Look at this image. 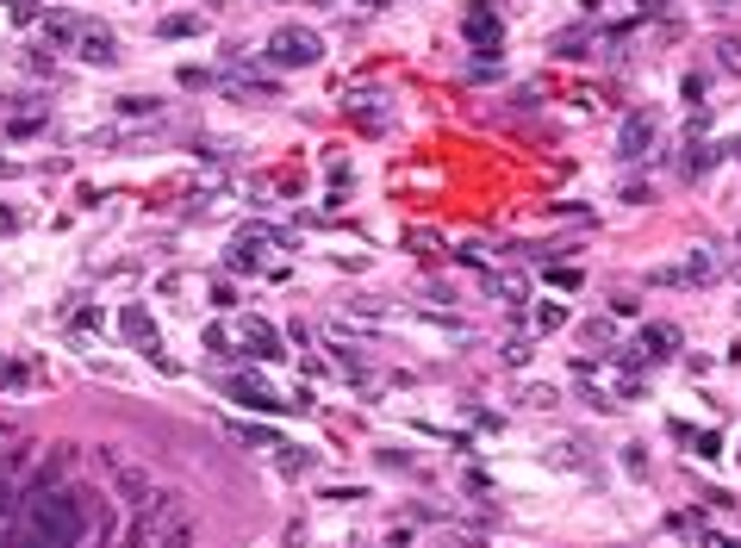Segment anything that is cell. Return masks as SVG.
<instances>
[{"mask_svg": "<svg viewBox=\"0 0 741 548\" xmlns=\"http://www.w3.org/2000/svg\"><path fill=\"white\" fill-rule=\"evenodd\" d=\"M125 543L137 548H194V511H187V499L181 492H168V486H156L143 505H131V536Z\"/></svg>", "mask_w": 741, "mask_h": 548, "instance_id": "1", "label": "cell"}, {"mask_svg": "<svg viewBox=\"0 0 741 548\" xmlns=\"http://www.w3.org/2000/svg\"><path fill=\"white\" fill-rule=\"evenodd\" d=\"M262 63H274V69H312V63H324V38L312 25H280L268 38V56Z\"/></svg>", "mask_w": 741, "mask_h": 548, "instance_id": "2", "label": "cell"}, {"mask_svg": "<svg viewBox=\"0 0 741 548\" xmlns=\"http://www.w3.org/2000/svg\"><path fill=\"white\" fill-rule=\"evenodd\" d=\"M343 113H349V125H362L368 137H380L392 125V94H386V88H349V94H343Z\"/></svg>", "mask_w": 741, "mask_h": 548, "instance_id": "3", "label": "cell"}, {"mask_svg": "<svg viewBox=\"0 0 741 548\" xmlns=\"http://www.w3.org/2000/svg\"><path fill=\"white\" fill-rule=\"evenodd\" d=\"M219 387H225L237 406H249V411H293V399H280V393H274L262 374H225Z\"/></svg>", "mask_w": 741, "mask_h": 548, "instance_id": "4", "label": "cell"}, {"mask_svg": "<svg viewBox=\"0 0 741 548\" xmlns=\"http://www.w3.org/2000/svg\"><path fill=\"white\" fill-rule=\"evenodd\" d=\"M461 38H468L480 56H493L498 44H504V19H498V6H487V0H480V6H468V19H461Z\"/></svg>", "mask_w": 741, "mask_h": 548, "instance_id": "5", "label": "cell"}, {"mask_svg": "<svg viewBox=\"0 0 741 548\" xmlns=\"http://www.w3.org/2000/svg\"><path fill=\"white\" fill-rule=\"evenodd\" d=\"M231 324H237L231 337H237V349H244V355H255V362H274V355H280V337H274V324H268V318L244 312V318H231Z\"/></svg>", "mask_w": 741, "mask_h": 548, "instance_id": "6", "label": "cell"}, {"mask_svg": "<svg viewBox=\"0 0 741 548\" xmlns=\"http://www.w3.org/2000/svg\"><path fill=\"white\" fill-rule=\"evenodd\" d=\"M654 137H660V125H654V113H629L617 132V156L623 162H642L648 150H654Z\"/></svg>", "mask_w": 741, "mask_h": 548, "instance_id": "7", "label": "cell"}, {"mask_svg": "<svg viewBox=\"0 0 741 548\" xmlns=\"http://www.w3.org/2000/svg\"><path fill=\"white\" fill-rule=\"evenodd\" d=\"M119 330H125V343H131V349H156V343H162V324H156V312H150V305H137V299L119 312Z\"/></svg>", "mask_w": 741, "mask_h": 548, "instance_id": "8", "label": "cell"}, {"mask_svg": "<svg viewBox=\"0 0 741 548\" xmlns=\"http://www.w3.org/2000/svg\"><path fill=\"white\" fill-rule=\"evenodd\" d=\"M673 530H679L692 548H741L729 530H717V524H704V518H692V511H673Z\"/></svg>", "mask_w": 741, "mask_h": 548, "instance_id": "9", "label": "cell"}, {"mask_svg": "<svg viewBox=\"0 0 741 548\" xmlns=\"http://www.w3.org/2000/svg\"><path fill=\"white\" fill-rule=\"evenodd\" d=\"M82 25H88V19H75V13H63V6H56V13H38V31H44L50 50H75Z\"/></svg>", "mask_w": 741, "mask_h": 548, "instance_id": "10", "label": "cell"}, {"mask_svg": "<svg viewBox=\"0 0 741 548\" xmlns=\"http://www.w3.org/2000/svg\"><path fill=\"white\" fill-rule=\"evenodd\" d=\"M75 50H82L88 63H119V38H113L107 25H94V19L82 25V38H75Z\"/></svg>", "mask_w": 741, "mask_h": 548, "instance_id": "11", "label": "cell"}, {"mask_svg": "<svg viewBox=\"0 0 741 548\" xmlns=\"http://www.w3.org/2000/svg\"><path fill=\"white\" fill-rule=\"evenodd\" d=\"M635 355H642V362H667V355H679V330H673V324H642Z\"/></svg>", "mask_w": 741, "mask_h": 548, "instance_id": "12", "label": "cell"}, {"mask_svg": "<svg viewBox=\"0 0 741 548\" xmlns=\"http://www.w3.org/2000/svg\"><path fill=\"white\" fill-rule=\"evenodd\" d=\"M592 44H599V25H567L548 38V56H586Z\"/></svg>", "mask_w": 741, "mask_h": 548, "instance_id": "13", "label": "cell"}, {"mask_svg": "<svg viewBox=\"0 0 741 548\" xmlns=\"http://www.w3.org/2000/svg\"><path fill=\"white\" fill-rule=\"evenodd\" d=\"M225 430H231V442H244V449H268V455L280 449V430H268V424H244V417H237V424H225Z\"/></svg>", "mask_w": 741, "mask_h": 548, "instance_id": "14", "label": "cell"}, {"mask_svg": "<svg viewBox=\"0 0 741 548\" xmlns=\"http://www.w3.org/2000/svg\"><path fill=\"white\" fill-rule=\"evenodd\" d=\"M555 330H567V305L561 299H542L530 312V337H555Z\"/></svg>", "mask_w": 741, "mask_h": 548, "instance_id": "15", "label": "cell"}, {"mask_svg": "<svg viewBox=\"0 0 741 548\" xmlns=\"http://www.w3.org/2000/svg\"><path fill=\"white\" fill-rule=\"evenodd\" d=\"M274 461H280V474H287V480L318 474V449H293V442H280V449H274Z\"/></svg>", "mask_w": 741, "mask_h": 548, "instance_id": "16", "label": "cell"}, {"mask_svg": "<svg viewBox=\"0 0 741 548\" xmlns=\"http://www.w3.org/2000/svg\"><path fill=\"white\" fill-rule=\"evenodd\" d=\"M711 280H717V256L711 250H692L685 269H679V287H711Z\"/></svg>", "mask_w": 741, "mask_h": 548, "instance_id": "17", "label": "cell"}, {"mask_svg": "<svg viewBox=\"0 0 741 548\" xmlns=\"http://www.w3.org/2000/svg\"><path fill=\"white\" fill-rule=\"evenodd\" d=\"M542 461H548V467H586L592 455H586V442L561 436V442H548V449H542Z\"/></svg>", "mask_w": 741, "mask_h": 548, "instance_id": "18", "label": "cell"}, {"mask_svg": "<svg viewBox=\"0 0 741 548\" xmlns=\"http://www.w3.org/2000/svg\"><path fill=\"white\" fill-rule=\"evenodd\" d=\"M113 113H119V119H162V113H168V100H156V94H125Z\"/></svg>", "mask_w": 741, "mask_h": 548, "instance_id": "19", "label": "cell"}, {"mask_svg": "<svg viewBox=\"0 0 741 548\" xmlns=\"http://www.w3.org/2000/svg\"><path fill=\"white\" fill-rule=\"evenodd\" d=\"M343 305H349V318H392V312H399V305L380 299V293H349Z\"/></svg>", "mask_w": 741, "mask_h": 548, "instance_id": "20", "label": "cell"}, {"mask_svg": "<svg viewBox=\"0 0 741 548\" xmlns=\"http://www.w3.org/2000/svg\"><path fill=\"white\" fill-rule=\"evenodd\" d=\"M113 486H119L125 499H131V505H143V499H150V492H156V486H150V474H143V467H119V474H113Z\"/></svg>", "mask_w": 741, "mask_h": 548, "instance_id": "21", "label": "cell"}, {"mask_svg": "<svg viewBox=\"0 0 741 548\" xmlns=\"http://www.w3.org/2000/svg\"><path fill=\"white\" fill-rule=\"evenodd\" d=\"M717 162H723V150L704 143V137H692V150H685V175H711Z\"/></svg>", "mask_w": 741, "mask_h": 548, "instance_id": "22", "label": "cell"}, {"mask_svg": "<svg viewBox=\"0 0 741 548\" xmlns=\"http://www.w3.org/2000/svg\"><path fill=\"white\" fill-rule=\"evenodd\" d=\"M580 343H586V349H617V324H611V318H586V324H580Z\"/></svg>", "mask_w": 741, "mask_h": 548, "instance_id": "23", "label": "cell"}, {"mask_svg": "<svg viewBox=\"0 0 741 548\" xmlns=\"http://www.w3.org/2000/svg\"><path fill=\"white\" fill-rule=\"evenodd\" d=\"M0 113H6V119H25V113H44V94H19V88H0Z\"/></svg>", "mask_w": 741, "mask_h": 548, "instance_id": "24", "label": "cell"}, {"mask_svg": "<svg viewBox=\"0 0 741 548\" xmlns=\"http://www.w3.org/2000/svg\"><path fill=\"white\" fill-rule=\"evenodd\" d=\"M0 393H19V399H25V393H38V381H31L13 355H0Z\"/></svg>", "mask_w": 741, "mask_h": 548, "instance_id": "25", "label": "cell"}, {"mask_svg": "<svg viewBox=\"0 0 741 548\" xmlns=\"http://www.w3.org/2000/svg\"><path fill=\"white\" fill-rule=\"evenodd\" d=\"M19 69H25L31 81H50V75H56V50H19Z\"/></svg>", "mask_w": 741, "mask_h": 548, "instance_id": "26", "label": "cell"}, {"mask_svg": "<svg viewBox=\"0 0 741 548\" xmlns=\"http://www.w3.org/2000/svg\"><path fill=\"white\" fill-rule=\"evenodd\" d=\"M50 132V119H44V113H25V119H6V137H13V143H31V137H44Z\"/></svg>", "mask_w": 741, "mask_h": 548, "instance_id": "27", "label": "cell"}, {"mask_svg": "<svg viewBox=\"0 0 741 548\" xmlns=\"http://www.w3.org/2000/svg\"><path fill=\"white\" fill-rule=\"evenodd\" d=\"M156 31H162V38H194V31H206V19H200V13H168Z\"/></svg>", "mask_w": 741, "mask_h": 548, "instance_id": "28", "label": "cell"}, {"mask_svg": "<svg viewBox=\"0 0 741 548\" xmlns=\"http://www.w3.org/2000/svg\"><path fill=\"white\" fill-rule=\"evenodd\" d=\"M13 524H19V486H13V480H0V543L13 536Z\"/></svg>", "mask_w": 741, "mask_h": 548, "instance_id": "29", "label": "cell"}, {"mask_svg": "<svg viewBox=\"0 0 741 548\" xmlns=\"http://www.w3.org/2000/svg\"><path fill=\"white\" fill-rule=\"evenodd\" d=\"M200 343H206L212 355H237V337H231L225 324H200Z\"/></svg>", "mask_w": 741, "mask_h": 548, "instance_id": "30", "label": "cell"}, {"mask_svg": "<svg viewBox=\"0 0 741 548\" xmlns=\"http://www.w3.org/2000/svg\"><path fill=\"white\" fill-rule=\"evenodd\" d=\"M542 280H548L555 293H573V287L586 280V269H573V262H555V269H542Z\"/></svg>", "mask_w": 741, "mask_h": 548, "instance_id": "31", "label": "cell"}, {"mask_svg": "<svg viewBox=\"0 0 741 548\" xmlns=\"http://www.w3.org/2000/svg\"><path fill=\"white\" fill-rule=\"evenodd\" d=\"M711 50H717V63H723L729 75H741V31H723V38H717Z\"/></svg>", "mask_w": 741, "mask_h": 548, "instance_id": "32", "label": "cell"}, {"mask_svg": "<svg viewBox=\"0 0 741 548\" xmlns=\"http://www.w3.org/2000/svg\"><path fill=\"white\" fill-rule=\"evenodd\" d=\"M181 75V88L187 94H200V88H219V69H200V63H187V69H175Z\"/></svg>", "mask_w": 741, "mask_h": 548, "instance_id": "33", "label": "cell"}, {"mask_svg": "<svg viewBox=\"0 0 741 548\" xmlns=\"http://www.w3.org/2000/svg\"><path fill=\"white\" fill-rule=\"evenodd\" d=\"M324 162H331V187H337V193H349V187H356V168H349V162H343L337 150H331Z\"/></svg>", "mask_w": 741, "mask_h": 548, "instance_id": "34", "label": "cell"}, {"mask_svg": "<svg viewBox=\"0 0 741 548\" xmlns=\"http://www.w3.org/2000/svg\"><path fill=\"white\" fill-rule=\"evenodd\" d=\"M374 461H380L386 474H411V467H418V455H405V449H380Z\"/></svg>", "mask_w": 741, "mask_h": 548, "instance_id": "35", "label": "cell"}, {"mask_svg": "<svg viewBox=\"0 0 741 548\" xmlns=\"http://www.w3.org/2000/svg\"><path fill=\"white\" fill-rule=\"evenodd\" d=\"M449 256H455V262H468V269H493V256H487L480 244H455Z\"/></svg>", "mask_w": 741, "mask_h": 548, "instance_id": "36", "label": "cell"}, {"mask_svg": "<svg viewBox=\"0 0 741 548\" xmlns=\"http://www.w3.org/2000/svg\"><path fill=\"white\" fill-rule=\"evenodd\" d=\"M143 362H150V368H156V374H168V381H175V374H181V362H175V355H168V349H162V343H156V349H143Z\"/></svg>", "mask_w": 741, "mask_h": 548, "instance_id": "37", "label": "cell"}, {"mask_svg": "<svg viewBox=\"0 0 741 548\" xmlns=\"http://www.w3.org/2000/svg\"><path fill=\"white\" fill-rule=\"evenodd\" d=\"M523 406H536V411H555V406H561V393H555V387H523Z\"/></svg>", "mask_w": 741, "mask_h": 548, "instance_id": "38", "label": "cell"}, {"mask_svg": "<svg viewBox=\"0 0 741 548\" xmlns=\"http://www.w3.org/2000/svg\"><path fill=\"white\" fill-rule=\"evenodd\" d=\"M580 399H586L592 411H617V399H611L605 387H592V381H580Z\"/></svg>", "mask_w": 741, "mask_h": 548, "instance_id": "39", "label": "cell"}, {"mask_svg": "<svg viewBox=\"0 0 741 548\" xmlns=\"http://www.w3.org/2000/svg\"><path fill=\"white\" fill-rule=\"evenodd\" d=\"M504 75V63H493V56H474V69H468V81H498Z\"/></svg>", "mask_w": 741, "mask_h": 548, "instance_id": "40", "label": "cell"}, {"mask_svg": "<svg viewBox=\"0 0 741 548\" xmlns=\"http://www.w3.org/2000/svg\"><path fill=\"white\" fill-rule=\"evenodd\" d=\"M100 324H107V318H100V312H94V305H82V312H75V337H94V330H100Z\"/></svg>", "mask_w": 741, "mask_h": 548, "instance_id": "41", "label": "cell"}, {"mask_svg": "<svg viewBox=\"0 0 741 548\" xmlns=\"http://www.w3.org/2000/svg\"><path fill=\"white\" fill-rule=\"evenodd\" d=\"M461 486H468L474 499H487V492H493V480H487V467H468V474H461Z\"/></svg>", "mask_w": 741, "mask_h": 548, "instance_id": "42", "label": "cell"}, {"mask_svg": "<svg viewBox=\"0 0 741 548\" xmlns=\"http://www.w3.org/2000/svg\"><path fill=\"white\" fill-rule=\"evenodd\" d=\"M299 374H312V381H331V368H324L312 349H299Z\"/></svg>", "mask_w": 741, "mask_h": 548, "instance_id": "43", "label": "cell"}, {"mask_svg": "<svg viewBox=\"0 0 741 548\" xmlns=\"http://www.w3.org/2000/svg\"><path fill=\"white\" fill-rule=\"evenodd\" d=\"M623 467H629L635 480H648V474H642V467H648V455H642V442H629V449H623Z\"/></svg>", "mask_w": 741, "mask_h": 548, "instance_id": "44", "label": "cell"}, {"mask_svg": "<svg viewBox=\"0 0 741 548\" xmlns=\"http://www.w3.org/2000/svg\"><path fill=\"white\" fill-rule=\"evenodd\" d=\"M25 231V218H19V206H0V237H19Z\"/></svg>", "mask_w": 741, "mask_h": 548, "instance_id": "45", "label": "cell"}, {"mask_svg": "<svg viewBox=\"0 0 741 548\" xmlns=\"http://www.w3.org/2000/svg\"><path fill=\"white\" fill-rule=\"evenodd\" d=\"M704 94H711V81H704V75H685V100L704 107Z\"/></svg>", "mask_w": 741, "mask_h": 548, "instance_id": "46", "label": "cell"}, {"mask_svg": "<svg viewBox=\"0 0 741 548\" xmlns=\"http://www.w3.org/2000/svg\"><path fill=\"white\" fill-rule=\"evenodd\" d=\"M729 150H736V162H741V137H736V143H729Z\"/></svg>", "mask_w": 741, "mask_h": 548, "instance_id": "47", "label": "cell"}, {"mask_svg": "<svg viewBox=\"0 0 741 548\" xmlns=\"http://www.w3.org/2000/svg\"><path fill=\"white\" fill-rule=\"evenodd\" d=\"M137 548H143V543H137Z\"/></svg>", "mask_w": 741, "mask_h": 548, "instance_id": "48", "label": "cell"}, {"mask_svg": "<svg viewBox=\"0 0 741 548\" xmlns=\"http://www.w3.org/2000/svg\"><path fill=\"white\" fill-rule=\"evenodd\" d=\"M0 548H6V543H0Z\"/></svg>", "mask_w": 741, "mask_h": 548, "instance_id": "49", "label": "cell"}]
</instances>
